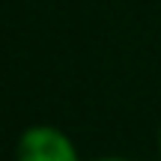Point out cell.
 <instances>
[{
  "mask_svg": "<svg viewBox=\"0 0 161 161\" xmlns=\"http://www.w3.org/2000/svg\"><path fill=\"white\" fill-rule=\"evenodd\" d=\"M18 161H75V149L57 128H30L18 143Z\"/></svg>",
  "mask_w": 161,
  "mask_h": 161,
  "instance_id": "6da1fadb",
  "label": "cell"
}]
</instances>
